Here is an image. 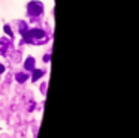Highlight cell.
Returning a JSON list of instances; mask_svg holds the SVG:
<instances>
[{
    "label": "cell",
    "instance_id": "3",
    "mask_svg": "<svg viewBox=\"0 0 139 138\" xmlns=\"http://www.w3.org/2000/svg\"><path fill=\"white\" fill-rule=\"evenodd\" d=\"M29 36H33V38H44V32L42 30H31Z\"/></svg>",
    "mask_w": 139,
    "mask_h": 138
},
{
    "label": "cell",
    "instance_id": "4",
    "mask_svg": "<svg viewBox=\"0 0 139 138\" xmlns=\"http://www.w3.org/2000/svg\"><path fill=\"white\" fill-rule=\"evenodd\" d=\"M16 80H18L19 83H23V81L27 80V75H24V74H18V75H16Z\"/></svg>",
    "mask_w": 139,
    "mask_h": 138
},
{
    "label": "cell",
    "instance_id": "1",
    "mask_svg": "<svg viewBox=\"0 0 139 138\" xmlns=\"http://www.w3.org/2000/svg\"><path fill=\"white\" fill-rule=\"evenodd\" d=\"M29 12H30L31 15H37V14H41V12H42V5L37 3V2L30 3V5H29Z\"/></svg>",
    "mask_w": 139,
    "mask_h": 138
},
{
    "label": "cell",
    "instance_id": "2",
    "mask_svg": "<svg viewBox=\"0 0 139 138\" xmlns=\"http://www.w3.org/2000/svg\"><path fill=\"white\" fill-rule=\"evenodd\" d=\"M26 69H29V71H33L34 69V59L33 57H29L26 60Z\"/></svg>",
    "mask_w": 139,
    "mask_h": 138
},
{
    "label": "cell",
    "instance_id": "6",
    "mask_svg": "<svg viewBox=\"0 0 139 138\" xmlns=\"http://www.w3.org/2000/svg\"><path fill=\"white\" fill-rule=\"evenodd\" d=\"M3 71H5V66H3V65H0V72H3Z\"/></svg>",
    "mask_w": 139,
    "mask_h": 138
},
{
    "label": "cell",
    "instance_id": "5",
    "mask_svg": "<svg viewBox=\"0 0 139 138\" xmlns=\"http://www.w3.org/2000/svg\"><path fill=\"white\" fill-rule=\"evenodd\" d=\"M42 74H44L42 71H34V75H33V80H37L39 77H42Z\"/></svg>",
    "mask_w": 139,
    "mask_h": 138
}]
</instances>
